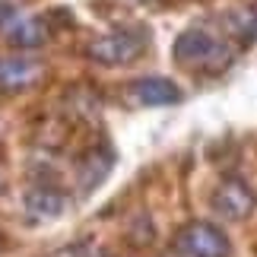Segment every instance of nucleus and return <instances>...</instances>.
Here are the masks:
<instances>
[{
  "label": "nucleus",
  "mask_w": 257,
  "mask_h": 257,
  "mask_svg": "<svg viewBox=\"0 0 257 257\" xmlns=\"http://www.w3.org/2000/svg\"><path fill=\"white\" fill-rule=\"evenodd\" d=\"M210 203H213L216 216H222V219H229V222H244L257 210V194L244 178H225L213 191Z\"/></svg>",
  "instance_id": "obj_4"
},
{
  "label": "nucleus",
  "mask_w": 257,
  "mask_h": 257,
  "mask_svg": "<svg viewBox=\"0 0 257 257\" xmlns=\"http://www.w3.org/2000/svg\"><path fill=\"white\" fill-rule=\"evenodd\" d=\"M0 32L7 35L10 45L26 48V51H32V48H42V45L48 42V29H45V23H38V19L26 16L16 4H0Z\"/></svg>",
  "instance_id": "obj_5"
},
{
  "label": "nucleus",
  "mask_w": 257,
  "mask_h": 257,
  "mask_svg": "<svg viewBox=\"0 0 257 257\" xmlns=\"http://www.w3.org/2000/svg\"><path fill=\"white\" fill-rule=\"evenodd\" d=\"M248 32L257 38V10H254V13H251V19H248Z\"/></svg>",
  "instance_id": "obj_9"
},
{
  "label": "nucleus",
  "mask_w": 257,
  "mask_h": 257,
  "mask_svg": "<svg viewBox=\"0 0 257 257\" xmlns=\"http://www.w3.org/2000/svg\"><path fill=\"white\" fill-rule=\"evenodd\" d=\"M127 98H131V105L140 108H165V105H178L184 92L175 80H165V76H140L127 86Z\"/></svg>",
  "instance_id": "obj_6"
},
{
  "label": "nucleus",
  "mask_w": 257,
  "mask_h": 257,
  "mask_svg": "<svg viewBox=\"0 0 257 257\" xmlns=\"http://www.w3.org/2000/svg\"><path fill=\"white\" fill-rule=\"evenodd\" d=\"M175 61L184 70L197 73H219L232 61V48L222 45L219 38H213L206 29H184L175 38Z\"/></svg>",
  "instance_id": "obj_1"
},
{
  "label": "nucleus",
  "mask_w": 257,
  "mask_h": 257,
  "mask_svg": "<svg viewBox=\"0 0 257 257\" xmlns=\"http://www.w3.org/2000/svg\"><path fill=\"white\" fill-rule=\"evenodd\" d=\"M140 4H143V0H140Z\"/></svg>",
  "instance_id": "obj_10"
},
{
  "label": "nucleus",
  "mask_w": 257,
  "mask_h": 257,
  "mask_svg": "<svg viewBox=\"0 0 257 257\" xmlns=\"http://www.w3.org/2000/svg\"><path fill=\"white\" fill-rule=\"evenodd\" d=\"M42 76H45L42 61L23 57V54L7 57V61H0V92H26V89H32Z\"/></svg>",
  "instance_id": "obj_7"
},
{
  "label": "nucleus",
  "mask_w": 257,
  "mask_h": 257,
  "mask_svg": "<svg viewBox=\"0 0 257 257\" xmlns=\"http://www.w3.org/2000/svg\"><path fill=\"white\" fill-rule=\"evenodd\" d=\"M175 251L184 257H232V241L216 222L194 219L175 235Z\"/></svg>",
  "instance_id": "obj_3"
},
{
  "label": "nucleus",
  "mask_w": 257,
  "mask_h": 257,
  "mask_svg": "<svg viewBox=\"0 0 257 257\" xmlns=\"http://www.w3.org/2000/svg\"><path fill=\"white\" fill-rule=\"evenodd\" d=\"M146 45H150V35L140 29H117V32L95 38L89 45V57L102 67H127L146 51Z\"/></svg>",
  "instance_id": "obj_2"
},
{
  "label": "nucleus",
  "mask_w": 257,
  "mask_h": 257,
  "mask_svg": "<svg viewBox=\"0 0 257 257\" xmlns=\"http://www.w3.org/2000/svg\"><path fill=\"white\" fill-rule=\"evenodd\" d=\"M67 210V197L54 187H32L26 194V213L38 222H51L57 216H64Z\"/></svg>",
  "instance_id": "obj_8"
}]
</instances>
